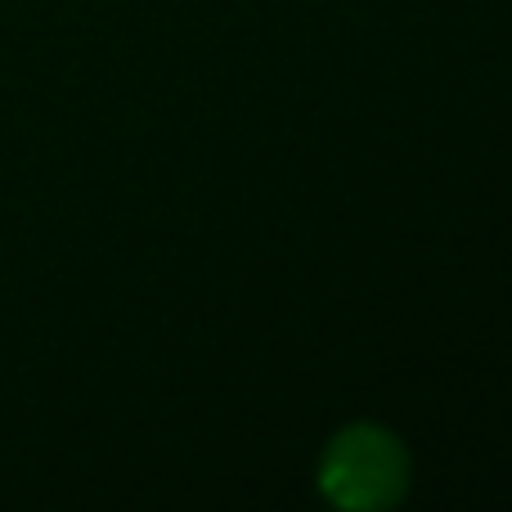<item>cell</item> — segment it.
Segmentation results:
<instances>
[{
	"label": "cell",
	"mask_w": 512,
	"mask_h": 512,
	"mask_svg": "<svg viewBox=\"0 0 512 512\" xmlns=\"http://www.w3.org/2000/svg\"><path fill=\"white\" fill-rule=\"evenodd\" d=\"M405 472L409 463L396 436L373 423H355L328 445L319 481L324 495L342 508H382L400 499Z\"/></svg>",
	"instance_id": "1"
}]
</instances>
